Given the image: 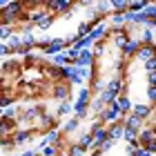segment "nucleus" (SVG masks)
<instances>
[{
  "label": "nucleus",
  "instance_id": "obj_16",
  "mask_svg": "<svg viewBox=\"0 0 156 156\" xmlns=\"http://www.w3.org/2000/svg\"><path fill=\"white\" fill-rule=\"evenodd\" d=\"M51 23H54V16L49 13V16H45V18H42L36 27H38V29H49V27H51Z\"/></svg>",
  "mask_w": 156,
  "mask_h": 156
},
{
  "label": "nucleus",
  "instance_id": "obj_7",
  "mask_svg": "<svg viewBox=\"0 0 156 156\" xmlns=\"http://www.w3.org/2000/svg\"><path fill=\"white\" fill-rule=\"evenodd\" d=\"M51 13H56V11H67V9H72V2H65V0H58V2H49V5H45Z\"/></svg>",
  "mask_w": 156,
  "mask_h": 156
},
{
  "label": "nucleus",
  "instance_id": "obj_2",
  "mask_svg": "<svg viewBox=\"0 0 156 156\" xmlns=\"http://www.w3.org/2000/svg\"><path fill=\"white\" fill-rule=\"evenodd\" d=\"M51 98H58V101H72V89H69V85L65 83H60V85H56V87L51 89Z\"/></svg>",
  "mask_w": 156,
  "mask_h": 156
},
{
  "label": "nucleus",
  "instance_id": "obj_11",
  "mask_svg": "<svg viewBox=\"0 0 156 156\" xmlns=\"http://www.w3.org/2000/svg\"><path fill=\"white\" fill-rule=\"evenodd\" d=\"M150 112H152V107H150V105H134L132 114H134V116H138L140 120H143L147 114H150Z\"/></svg>",
  "mask_w": 156,
  "mask_h": 156
},
{
  "label": "nucleus",
  "instance_id": "obj_8",
  "mask_svg": "<svg viewBox=\"0 0 156 156\" xmlns=\"http://www.w3.org/2000/svg\"><path fill=\"white\" fill-rule=\"evenodd\" d=\"M138 47H140V42H138V40H127V42H125V47L120 49V51H123V56H132V54H136V51H138Z\"/></svg>",
  "mask_w": 156,
  "mask_h": 156
},
{
  "label": "nucleus",
  "instance_id": "obj_18",
  "mask_svg": "<svg viewBox=\"0 0 156 156\" xmlns=\"http://www.w3.org/2000/svg\"><path fill=\"white\" fill-rule=\"evenodd\" d=\"M13 116H16V107H7L5 114H2V118H7V120H11Z\"/></svg>",
  "mask_w": 156,
  "mask_h": 156
},
{
  "label": "nucleus",
  "instance_id": "obj_21",
  "mask_svg": "<svg viewBox=\"0 0 156 156\" xmlns=\"http://www.w3.org/2000/svg\"><path fill=\"white\" fill-rule=\"evenodd\" d=\"M134 156H152V152H147L145 147H138V150L134 152Z\"/></svg>",
  "mask_w": 156,
  "mask_h": 156
},
{
  "label": "nucleus",
  "instance_id": "obj_1",
  "mask_svg": "<svg viewBox=\"0 0 156 156\" xmlns=\"http://www.w3.org/2000/svg\"><path fill=\"white\" fill-rule=\"evenodd\" d=\"M120 118H123V112H120L118 103L107 105V109L101 114V120H103V123H112V120H120Z\"/></svg>",
  "mask_w": 156,
  "mask_h": 156
},
{
  "label": "nucleus",
  "instance_id": "obj_6",
  "mask_svg": "<svg viewBox=\"0 0 156 156\" xmlns=\"http://www.w3.org/2000/svg\"><path fill=\"white\" fill-rule=\"evenodd\" d=\"M29 136H31V132H29V129H18V132H16V129H13V136H11V143H13V145H23V143H25V140H27V138H29Z\"/></svg>",
  "mask_w": 156,
  "mask_h": 156
},
{
  "label": "nucleus",
  "instance_id": "obj_13",
  "mask_svg": "<svg viewBox=\"0 0 156 156\" xmlns=\"http://www.w3.org/2000/svg\"><path fill=\"white\" fill-rule=\"evenodd\" d=\"M11 34H13V27H9V25H2V27H0V38H2V40H11V38H13Z\"/></svg>",
  "mask_w": 156,
  "mask_h": 156
},
{
  "label": "nucleus",
  "instance_id": "obj_10",
  "mask_svg": "<svg viewBox=\"0 0 156 156\" xmlns=\"http://www.w3.org/2000/svg\"><path fill=\"white\" fill-rule=\"evenodd\" d=\"M125 127H127V129H136V132H140V118L134 116V114H129V116L125 118Z\"/></svg>",
  "mask_w": 156,
  "mask_h": 156
},
{
  "label": "nucleus",
  "instance_id": "obj_20",
  "mask_svg": "<svg viewBox=\"0 0 156 156\" xmlns=\"http://www.w3.org/2000/svg\"><path fill=\"white\" fill-rule=\"evenodd\" d=\"M147 98H150L152 103H156V87H150V89H147Z\"/></svg>",
  "mask_w": 156,
  "mask_h": 156
},
{
  "label": "nucleus",
  "instance_id": "obj_22",
  "mask_svg": "<svg viewBox=\"0 0 156 156\" xmlns=\"http://www.w3.org/2000/svg\"><path fill=\"white\" fill-rule=\"evenodd\" d=\"M76 156H85V154H76Z\"/></svg>",
  "mask_w": 156,
  "mask_h": 156
},
{
  "label": "nucleus",
  "instance_id": "obj_14",
  "mask_svg": "<svg viewBox=\"0 0 156 156\" xmlns=\"http://www.w3.org/2000/svg\"><path fill=\"white\" fill-rule=\"evenodd\" d=\"M89 98H91V89L83 87L80 91H78V98H76V101H80V103H89Z\"/></svg>",
  "mask_w": 156,
  "mask_h": 156
},
{
  "label": "nucleus",
  "instance_id": "obj_19",
  "mask_svg": "<svg viewBox=\"0 0 156 156\" xmlns=\"http://www.w3.org/2000/svg\"><path fill=\"white\" fill-rule=\"evenodd\" d=\"M0 54H2V56H9V54H13V49L7 45V42H2V47H0Z\"/></svg>",
  "mask_w": 156,
  "mask_h": 156
},
{
  "label": "nucleus",
  "instance_id": "obj_17",
  "mask_svg": "<svg viewBox=\"0 0 156 156\" xmlns=\"http://www.w3.org/2000/svg\"><path fill=\"white\" fill-rule=\"evenodd\" d=\"M145 69H147V74H154V72H156V56H154L152 60L145 62Z\"/></svg>",
  "mask_w": 156,
  "mask_h": 156
},
{
  "label": "nucleus",
  "instance_id": "obj_12",
  "mask_svg": "<svg viewBox=\"0 0 156 156\" xmlns=\"http://www.w3.org/2000/svg\"><path fill=\"white\" fill-rule=\"evenodd\" d=\"M51 62H54L56 67H58V65H65V62L69 65V56H67V51H62V54H58V56H54Z\"/></svg>",
  "mask_w": 156,
  "mask_h": 156
},
{
  "label": "nucleus",
  "instance_id": "obj_9",
  "mask_svg": "<svg viewBox=\"0 0 156 156\" xmlns=\"http://www.w3.org/2000/svg\"><path fill=\"white\" fill-rule=\"evenodd\" d=\"M78 127H80V118H69L65 125H62V134H72V132H76Z\"/></svg>",
  "mask_w": 156,
  "mask_h": 156
},
{
  "label": "nucleus",
  "instance_id": "obj_5",
  "mask_svg": "<svg viewBox=\"0 0 156 156\" xmlns=\"http://www.w3.org/2000/svg\"><path fill=\"white\" fill-rule=\"evenodd\" d=\"M116 103H118V107H120V112H123V116H125V114H132L134 105L129 103V98H127L125 94H120V96L116 98Z\"/></svg>",
  "mask_w": 156,
  "mask_h": 156
},
{
  "label": "nucleus",
  "instance_id": "obj_15",
  "mask_svg": "<svg viewBox=\"0 0 156 156\" xmlns=\"http://www.w3.org/2000/svg\"><path fill=\"white\" fill-rule=\"evenodd\" d=\"M72 112H74V105L69 103V101L60 103V107H58V114H60V116H65V114H72Z\"/></svg>",
  "mask_w": 156,
  "mask_h": 156
},
{
  "label": "nucleus",
  "instance_id": "obj_4",
  "mask_svg": "<svg viewBox=\"0 0 156 156\" xmlns=\"http://www.w3.org/2000/svg\"><path fill=\"white\" fill-rule=\"evenodd\" d=\"M91 62H94V54L91 51H80V56H78L76 60L69 62V67H87Z\"/></svg>",
  "mask_w": 156,
  "mask_h": 156
},
{
  "label": "nucleus",
  "instance_id": "obj_3",
  "mask_svg": "<svg viewBox=\"0 0 156 156\" xmlns=\"http://www.w3.org/2000/svg\"><path fill=\"white\" fill-rule=\"evenodd\" d=\"M136 56L143 62H147V60H152L154 56H156V45H140L138 47V51H136Z\"/></svg>",
  "mask_w": 156,
  "mask_h": 156
}]
</instances>
